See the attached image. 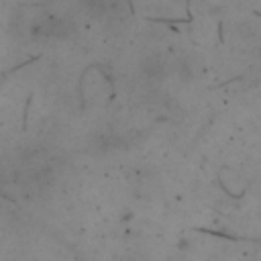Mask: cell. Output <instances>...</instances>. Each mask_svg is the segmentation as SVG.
<instances>
[{"label": "cell", "mask_w": 261, "mask_h": 261, "mask_svg": "<svg viewBox=\"0 0 261 261\" xmlns=\"http://www.w3.org/2000/svg\"><path fill=\"white\" fill-rule=\"evenodd\" d=\"M218 39H220V43L224 41V37H222V20L218 22Z\"/></svg>", "instance_id": "277c9868"}, {"label": "cell", "mask_w": 261, "mask_h": 261, "mask_svg": "<svg viewBox=\"0 0 261 261\" xmlns=\"http://www.w3.org/2000/svg\"><path fill=\"white\" fill-rule=\"evenodd\" d=\"M198 232H204V234H212V237H220V239H226V241H247V243H261V239H253V237H241V234H230V232H224V230H214V228H204V226H196Z\"/></svg>", "instance_id": "6da1fadb"}, {"label": "cell", "mask_w": 261, "mask_h": 261, "mask_svg": "<svg viewBox=\"0 0 261 261\" xmlns=\"http://www.w3.org/2000/svg\"><path fill=\"white\" fill-rule=\"evenodd\" d=\"M31 102H33V96L29 94L27 102H24V110H22V124H20L22 130H27V126H29V106H31Z\"/></svg>", "instance_id": "3957f363"}, {"label": "cell", "mask_w": 261, "mask_h": 261, "mask_svg": "<svg viewBox=\"0 0 261 261\" xmlns=\"http://www.w3.org/2000/svg\"><path fill=\"white\" fill-rule=\"evenodd\" d=\"M147 20L149 22H163V24H173V22H192V14L188 12V16H184V18H163V16H147Z\"/></svg>", "instance_id": "7a4b0ae2"}]
</instances>
